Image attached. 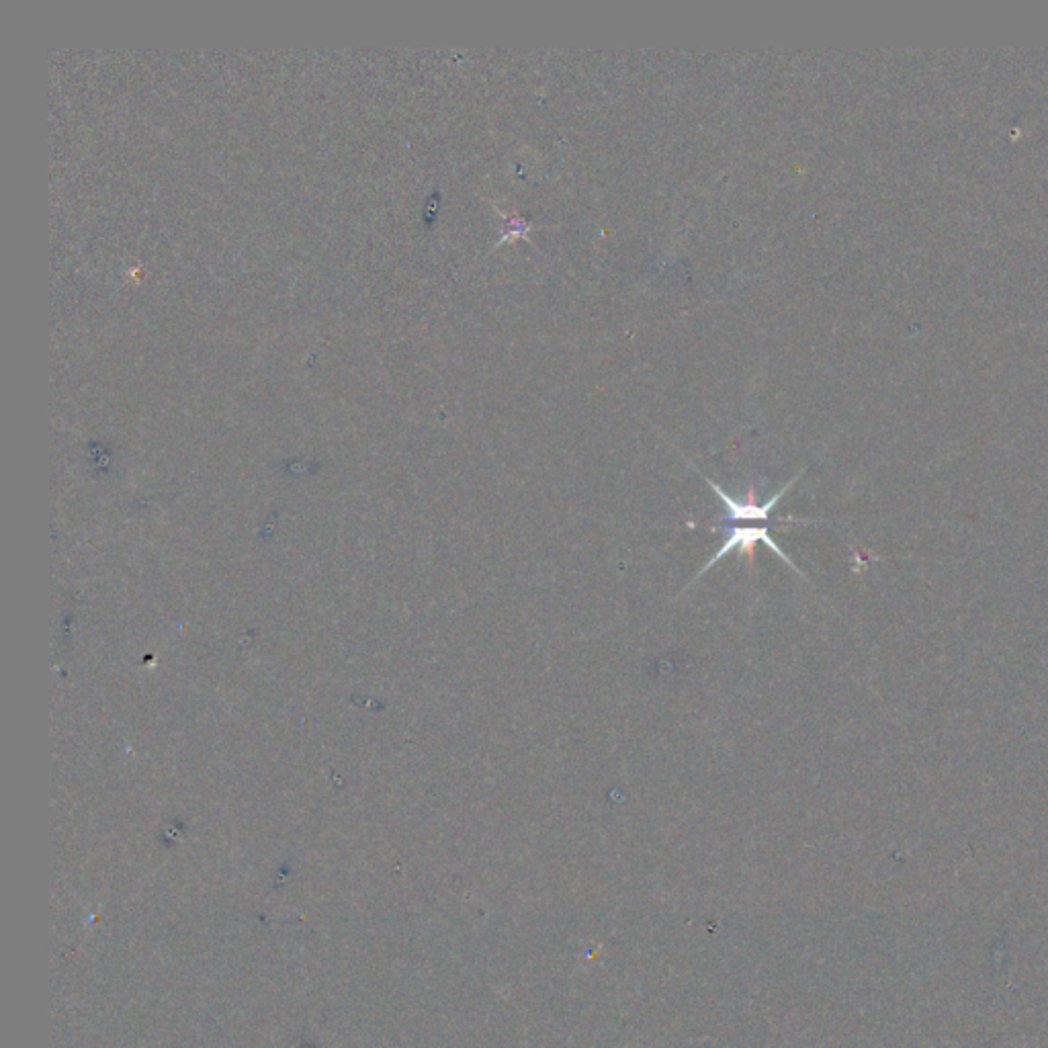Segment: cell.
Instances as JSON below:
<instances>
[{"label":"cell","mask_w":1048,"mask_h":1048,"mask_svg":"<svg viewBox=\"0 0 1048 1048\" xmlns=\"http://www.w3.org/2000/svg\"><path fill=\"white\" fill-rule=\"evenodd\" d=\"M713 529H721V531H723V543H721V547L717 549V553L707 561V565L703 567V570L696 574L694 582H696L698 578H701V576H705L715 563H719L725 555H729V553H733V551H741V553H750V555H754V549H756L758 543L766 545L774 555H778L786 565L791 567V570H793L795 574H801V572L797 570V565H795L789 557H786V553H784V551H782V549L772 541L768 524H764V527H762V524H760V527H733V524H715Z\"/></svg>","instance_id":"cell-1"},{"label":"cell","mask_w":1048,"mask_h":1048,"mask_svg":"<svg viewBox=\"0 0 1048 1048\" xmlns=\"http://www.w3.org/2000/svg\"><path fill=\"white\" fill-rule=\"evenodd\" d=\"M494 207H496L498 215H500L502 220H504V234H502L500 240L494 244V250L500 248V244L514 242V240H527V242H531V234H533V230H537V228L533 226V222L524 220V217H520V215H516V213H514V215H504V213L498 209L496 203H494Z\"/></svg>","instance_id":"cell-2"}]
</instances>
